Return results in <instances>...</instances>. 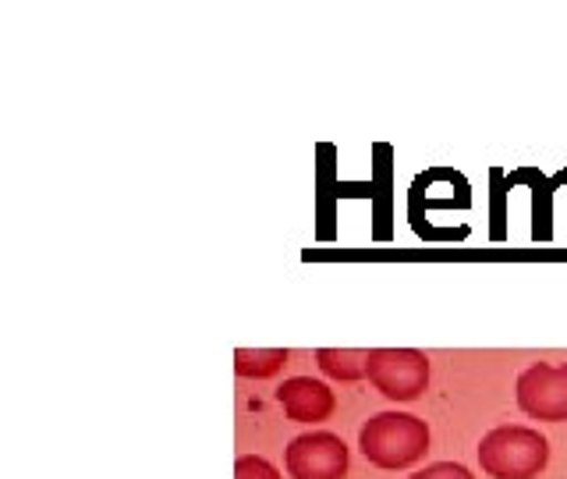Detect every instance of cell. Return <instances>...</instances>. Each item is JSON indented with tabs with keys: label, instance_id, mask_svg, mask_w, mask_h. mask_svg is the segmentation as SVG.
<instances>
[{
	"label": "cell",
	"instance_id": "6da1fadb",
	"mask_svg": "<svg viewBox=\"0 0 567 479\" xmlns=\"http://www.w3.org/2000/svg\"><path fill=\"white\" fill-rule=\"evenodd\" d=\"M359 448L377 469H412L430 451V426L412 412H377L359 430Z\"/></svg>",
	"mask_w": 567,
	"mask_h": 479
},
{
	"label": "cell",
	"instance_id": "7a4b0ae2",
	"mask_svg": "<svg viewBox=\"0 0 567 479\" xmlns=\"http://www.w3.org/2000/svg\"><path fill=\"white\" fill-rule=\"evenodd\" d=\"M546 461L549 440L532 426H496L478 440V466L493 479H532Z\"/></svg>",
	"mask_w": 567,
	"mask_h": 479
},
{
	"label": "cell",
	"instance_id": "3957f363",
	"mask_svg": "<svg viewBox=\"0 0 567 479\" xmlns=\"http://www.w3.org/2000/svg\"><path fill=\"white\" fill-rule=\"evenodd\" d=\"M369 384L390 401H415L430 387V359L419 348H369Z\"/></svg>",
	"mask_w": 567,
	"mask_h": 479
},
{
	"label": "cell",
	"instance_id": "277c9868",
	"mask_svg": "<svg viewBox=\"0 0 567 479\" xmlns=\"http://www.w3.org/2000/svg\"><path fill=\"white\" fill-rule=\"evenodd\" d=\"M348 466V444L330 430L301 434L284 451V469H288L291 479H344Z\"/></svg>",
	"mask_w": 567,
	"mask_h": 479
},
{
	"label": "cell",
	"instance_id": "5b68a950",
	"mask_svg": "<svg viewBox=\"0 0 567 479\" xmlns=\"http://www.w3.org/2000/svg\"><path fill=\"white\" fill-rule=\"evenodd\" d=\"M514 398H518V408L528 419L567 422V363H532L514 384Z\"/></svg>",
	"mask_w": 567,
	"mask_h": 479
},
{
	"label": "cell",
	"instance_id": "8992f818",
	"mask_svg": "<svg viewBox=\"0 0 567 479\" xmlns=\"http://www.w3.org/2000/svg\"><path fill=\"white\" fill-rule=\"evenodd\" d=\"M277 401L284 408V416L291 422H327L337 408L333 390L323 380L312 377H291L277 387Z\"/></svg>",
	"mask_w": 567,
	"mask_h": 479
},
{
	"label": "cell",
	"instance_id": "52a82bcc",
	"mask_svg": "<svg viewBox=\"0 0 567 479\" xmlns=\"http://www.w3.org/2000/svg\"><path fill=\"white\" fill-rule=\"evenodd\" d=\"M504 185L514 188V185H528L532 188V238L536 242H549L554 238V192L560 185H567V174H554L546 177L539 167H518L504 174Z\"/></svg>",
	"mask_w": 567,
	"mask_h": 479
},
{
	"label": "cell",
	"instance_id": "ba28073f",
	"mask_svg": "<svg viewBox=\"0 0 567 479\" xmlns=\"http://www.w3.org/2000/svg\"><path fill=\"white\" fill-rule=\"evenodd\" d=\"M316 363L330 380L351 384V380L369 377V351L365 348H319Z\"/></svg>",
	"mask_w": 567,
	"mask_h": 479
},
{
	"label": "cell",
	"instance_id": "9c48e42d",
	"mask_svg": "<svg viewBox=\"0 0 567 479\" xmlns=\"http://www.w3.org/2000/svg\"><path fill=\"white\" fill-rule=\"evenodd\" d=\"M288 366V348H238L235 373L245 380H270Z\"/></svg>",
	"mask_w": 567,
	"mask_h": 479
},
{
	"label": "cell",
	"instance_id": "30bf717a",
	"mask_svg": "<svg viewBox=\"0 0 567 479\" xmlns=\"http://www.w3.org/2000/svg\"><path fill=\"white\" fill-rule=\"evenodd\" d=\"M235 479H284V476L277 472L274 461H266L259 455H241L235 461Z\"/></svg>",
	"mask_w": 567,
	"mask_h": 479
},
{
	"label": "cell",
	"instance_id": "8fae6325",
	"mask_svg": "<svg viewBox=\"0 0 567 479\" xmlns=\"http://www.w3.org/2000/svg\"><path fill=\"white\" fill-rule=\"evenodd\" d=\"M408 479H475V476L465 466H457V461H436V466H425L422 472Z\"/></svg>",
	"mask_w": 567,
	"mask_h": 479
}]
</instances>
